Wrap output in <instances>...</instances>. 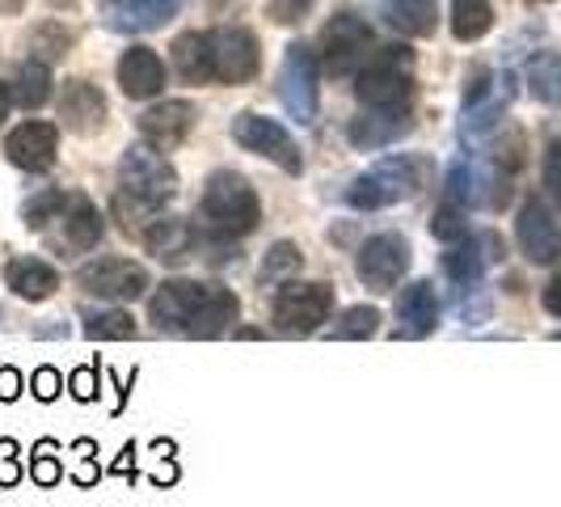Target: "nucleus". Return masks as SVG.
I'll use <instances>...</instances> for the list:
<instances>
[{
	"label": "nucleus",
	"instance_id": "obj_1",
	"mask_svg": "<svg viewBox=\"0 0 561 507\" xmlns=\"http://www.w3.org/2000/svg\"><path fill=\"white\" fill-rule=\"evenodd\" d=\"M148 313L169 335L216 338L228 330V322H237V296L228 288H220V283L165 280L152 292Z\"/></svg>",
	"mask_w": 561,
	"mask_h": 507
},
{
	"label": "nucleus",
	"instance_id": "obj_2",
	"mask_svg": "<svg viewBox=\"0 0 561 507\" xmlns=\"http://www.w3.org/2000/svg\"><path fill=\"white\" fill-rule=\"evenodd\" d=\"M198 216H203V228H207L216 241H232V237H250L253 228H257L262 203H257V191H253L241 173L220 169V173H211L207 187H203Z\"/></svg>",
	"mask_w": 561,
	"mask_h": 507
},
{
	"label": "nucleus",
	"instance_id": "obj_3",
	"mask_svg": "<svg viewBox=\"0 0 561 507\" xmlns=\"http://www.w3.org/2000/svg\"><path fill=\"white\" fill-rule=\"evenodd\" d=\"M355 98L364 102L367 111L410 114V102H414V52L401 47V43L380 47L355 72Z\"/></svg>",
	"mask_w": 561,
	"mask_h": 507
},
{
	"label": "nucleus",
	"instance_id": "obj_4",
	"mask_svg": "<svg viewBox=\"0 0 561 507\" xmlns=\"http://www.w3.org/2000/svg\"><path fill=\"white\" fill-rule=\"evenodd\" d=\"M422 178H426V166L414 161V157H389L376 169H367L364 178L351 182L346 191V203L355 212H376V207H389V203H401V199H414L422 191Z\"/></svg>",
	"mask_w": 561,
	"mask_h": 507
},
{
	"label": "nucleus",
	"instance_id": "obj_5",
	"mask_svg": "<svg viewBox=\"0 0 561 507\" xmlns=\"http://www.w3.org/2000/svg\"><path fill=\"white\" fill-rule=\"evenodd\" d=\"M118 182H123V195L144 203V207H165V199H173L178 191V173L169 166L165 157H161V148H152V144H131L127 153H123V161H118Z\"/></svg>",
	"mask_w": 561,
	"mask_h": 507
},
{
	"label": "nucleus",
	"instance_id": "obj_6",
	"mask_svg": "<svg viewBox=\"0 0 561 507\" xmlns=\"http://www.w3.org/2000/svg\"><path fill=\"white\" fill-rule=\"evenodd\" d=\"M334 313V288L330 283H283L271 317L283 335H312Z\"/></svg>",
	"mask_w": 561,
	"mask_h": 507
},
{
	"label": "nucleus",
	"instance_id": "obj_7",
	"mask_svg": "<svg viewBox=\"0 0 561 507\" xmlns=\"http://www.w3.org/2000/svg\"><path fill=\"white\" fill-rule=\"evenodd\" d=\"M321 59L312 47L305 43H291L283 52V68H279V102L287 106V114L296 123H312L317 119V106H321Z\"/></svg>",
	"mask_w": 561,
	"mask_h": 507
},
{
	"label": "nucleus",
	"instance_id": "obj_8",
	"mask_svg": "<svg viewBox=\"0 0 561 507\" xmlns=\"http://www.w3.org/2000/svg\"><path fill=\"white\" fill-rule=\"evenodd\" d=\"M376 34L359 13H337L321 34V64L330 77H355L376 56Z\"/></svg>",
	"mask_w": 561,
	"mask_h": 507
},
{
	"label": "nucleus",
	"instance_id": "obj_9",
	"mask_svg": "<svg viewBox=\"0 0 561 507\" xmlns=\"http://www.w3.org/2000/svg\"><path fill=\"white\" fill-rule=\"evenodd\" d=\"M232 140L241 144L245 153L253 157H266V161H275L283 173H300L305 169V157H300V144L287 136V127L275 123V119H266V114L257 111H241L232 119Z\"/></svg>",
	"mask_w": 561,
	"mask_h": 507
},
{
	"label": "nucleus",
	"instance_id": "obj_10",
	"mask_svg": "<svg viewBox=\"0 0 561 507\" xmlns=\"http://www.w3.org/2000/svg\"><path fill=\"white\" fill-rule=\"evenodd\" d=\"M410 241L401 233H376L367 237L359 258H355V275L371 288V292H393L401 275L410 271Z\"/></svg>",
	"mask_w": 561,
	"mask_h": 507
},
{
	"label": "nucleus",
	"instance_id": "obj_11",
	"mask_svg": "<svg viewBox=\"0 0 561 507\" xmlns=\"http://www.w3.org/2000/svg\"><path fill=\"white\" fill-rule=\"evenodd\" d=\"M77 283L89 296H102V301H136L148 292V271L131 258H98L77 271Z\"/></svg>",
	"mask_w": 561,
	"mask_h": 507
},
{
	"label": "nucleus",
	"instance_id": "obj_12",
	"mask_svg": "<svg viewBox=\"0 0 561 507\" xmlns=\"http://www.w3.org/2000/svg\"><path fill=\"white\" fill-rule=\"evenodd\" d=\"M211 56H216V81L220 84H245L262 68L257 34L245 26L211 30Z\"/></svg>",
	"mask_w": 561,
	"mask_h": 507
},
{
	"label": "nucleus",
	"instance_id": "obj_13",
	"mask_svg": "<svg viewBox=\"0 0 561 507\" xmlns=\"http://www.w3.org/2000/svg\"><path fill=\"white\" fill-rule=\"evenodd\" d=\"M4 153L9 161L26 173H47L56 166V153H59V127L56 123H43V119H26L22 127L9 132L4 140Z\"/></svg>",
	"mask_w": 561,
	"mask_h": 507
},
{
	"label": "nucleus",
	"instance_id": "obj_14",
	"mask_svg": "<svg viewBox=\"0 0 561 507\" xmlns=\"http://www.w3.org/2000/svg\"><path fill=\"white\" fill-rule=\"evenodd\" d=\"M195 119H198L195 102L169 98V102H157V106H148V111L140 114V136L152 144V148L169 153V148H178V144L191 136Z\"/></svg>",
	"mask_w": 561,
	"mask_h": 507
},
{
	"label": "nucleus",
	"instance_id": "obj_15",
	"mask_svg": "<svg viewBox=\"0 0 561 507\" xmlns=\"http://www.w3.org/2000/svg\"><path fill=\"white\" fill-rule=\"evenodd\" d=\"M515 237H519V250L528 254V262H553L561 254V228L540 199H528V203L519 207Z\"/></svg>",
	"mask_w": 561,
	"mask_h": 507
},
{
	"label": "nucleus",
	"instance_id": "obj_16",
	"mask_svg": "<svg viewBox=\"0 0 561 507\" xmlns=\"http://www.w3.org/2000/svg\"><path fill=\"white\" fill-rule=\"evenodd\" d=\"M182 0H102V18L118 34H144L161 30L169 18H178Z\"/></svg>",
	"mask_w": 561,
	"mask_h": 507
},
{
	"label": "nucleus",
	"instance_id": "obj_17",
	"mask_svg": "<svg viewBox=\"0 0 561 507\" xmlns=\"http://www.w3.org/2000/svg\"><path fill=\"white\" fill-rule=\"evenodd\" d=\"M59 119L77 136L102 132V123H106V98H102V89L89 81H68L64 93H59Z\"/></svg>",
	"mask_w": 561,
	"mask_h": 507
},
{
	"label": "nucleus",
	"instance_id": "obj_18",
	"mask_svg": "<svg viewBox=\"0 0 561 507\" xmlns=\"http://www.w3.org/2000/svg\"><path fill=\"white\" fill-rule=\"evenodd\" d=\"M118 89L131 102H148L165 89V64L152 47H127L118 59Z\"/></svg>",
	"mask_w": 561,
	"mask_h": 507
},
{
	"label": "nucleus",
	"instance_id": "obj_19",
	"mask_svg": "<svg viewBox=\"0 0 561 507\" xmlns=\"http://www.w3.org/2000/svg\"><path fill=\"white\" fill-rule=\"evenodd\" d=\"M397 338H426L439 326V296H435V283L414 280L410 288H401L397 296Z\"/></svg>",
	"mask_w": 561,
	"mask_h": 507
},
{
	"label": "nucleus",
	"instance_id": "obj_20",
	"mask_svg": "<svg viewBox=\"0 0 561 507\" xmlns=\"http://www.w3.org/2000/svg\"><path fill=\"white\" fill-rule=\"evenodd\" d=\"M173 72L186 84H211L216 81V56H211V30H186L169 47Z\"/></svg>",
	"mask_w": 561,
	"mask_h": 507
},
{
	"label": "nucleus",
	"instance_id": "obj_21",
	"mask_svg": "<svg viewBox=\"0 0 561 507\" xmlns=\"http://www.w3.org/2000/svg\"><path fill=\"white\" fill-rule=\"evenodd\" d=\"M140 241L157 254L161 262H178V258H186V254L198 246V233L186 225V221H178V216H161V212H157V216L144 225Z\"/></svg>",
	"mask_w": 561,
	"mask_h": 507
},
{
	"label": "nucleus",
	"instance_id": "obj_22",
	"mask_svg": "<svg viewBox=\"0 0 561 507\" xmlns=\"http://www.w3.org/2000/svg\"><path fill=\"white\" fill-rule=\"evenodd\" d=\"M410 127H414V123H410V114L364 111L359 119H351V127H346V140L355 144V148H364V153H376V148H385V144L401 140Z\"/></svg>",
	"mask_w": 561,
	"mask_h": 507
},
{
	"label": "nucleus",
	"instance_id": "obj_23",
	"mask_svg": "<svg viewBox=\"0 0 561 507\" xmlns=\"http://www.w3.org/2000/svg\"><path fill=\"white\" fill-rule=\"evenodd\" d=\"M4 288H13L22 301H47L59 288V271L43 258H13L4 267Z\"/></svg>",
	"mask_w": 561,
	"mask_h": 507
},
{
	"label": "nucleus",
	"instance_id": "obj_24",
	"mask_svg": "<svg viewBox=\"0 0 561 507\" xmlns=\"http://www.w3.org/2000/svg\"><path fill=\"white\" fill-rule=\"evenodd\" d=\"M380 13L405 38H431L439 26V0H380Z\"/></svg>",
	"mask_w": 561,
	"mask_h": 507
},
{
	"label": "nucleus",
	"instance_id": "obj_25",
	"mask_svg": "<svg viewBox=\"0 0 561 507\" xmlns=\"http://www.w3.org/2000/svg\"><path fill=\"white\" fill-rule=\"evenodd\" d=\"M102 233H106V221H102L98 203L84 195H68V203H64V241L72 250H93L102 241Z\"/></svg>",
	"mask_w": 561,
	"mask_h": 507
},
{
	"label": "nucleus",
	"instance_id": "obj_26",
	"mask_svg": "<svg viewBox=\"0 0 561 507\" xmlns=\"http://www.w3.org/2000/svg\"><path fill=\"white\" fill-rule=\"evenodd\" d=\"M444 275H448L460 292L478 288L481 275H485V254H481L478 237H460V241H451L448 254H444Z\"/></svg>",
	"mask_w": 561,
	"mask_h": 507
},
{
	"label": "nucleus",
	"instance_id": "obj_27",
	"mask_svg": "<svg viewBox=\"0 0 561 507\" xmlns=\"http://www.w3.org/2000/svg\"><path fill=\"white\" fill-rule=\"evenodd\" d=\"M524 81L540 106H561V56L558 52H536L524 68Z\"/></svg>",
	"mask_w": 561,
	"mask_h": 507
},
{
	"label": "nucleus",
	"instance_id": "obj_28",
	"mask_svg": "<svg viewBox=\"0 0 561 507\" xmlns=\"http://www.w3.org/2000/svg\"><path fill=\"white\" fill-rule=\"evenodd\" d=\"M494 30V9L490 0H451V34L460 43H478Z\"/></svg>",
	"mask_w": 561,
	"mask_h": 507
},
{
	"label": "nucleus",
	"instance_id": "obj_29",
	"mask_svg": "<svg viewBox=\"0 0 561 507\" xmlns=\"http://www.w3.org/2000/svg\"><path fill=\"white\" fill-rule=\"evenodd\" d=\"M47 98H51V64L47 59L22 64V72L13 81V102L26 111H38V106H47Z\"/></svg>",
	"mask_w": 561,
	"mask_h": 507
},
{
	"label": "nucleus",
	"instance_id": "obj_30",
	"mask_svg": "<svg viewBox=\"0 0 561 507\" xmlns=\"http://www.w3.org/2000/svg\"><path fill=\"white\" fill-rule=\"evenodd\" d=\"M84 335L89 338H136V317L123 309H84Z\"/></svg>",
	"mask_w": 561,
	"mask_h": 507
},
{
	"label": "nucleus",
	"instance_id": "obj_31",
	"mask_svg": "<svg viewBox=\"0 0 561 507\" xmlns=\"http://www.w3.org/2000/svg\"><path fill=\"white\" fill-rule=\"evenodd\" d=\"M300 267H305V254L296 250L291 241H275L271 254L262 258V271H257V275H262V283H279L283 275H291V271H300Z\"/></svg>",
	"mask_w": 561,
	"mask_h": 507
},
{
	"label": "nucleus",
	"instance_id": "obj_32",
	"mask_svg": "<svg viewBox=\"0 0 561 507\" xmlns=\"http://www.w3.org/2000/svg\"><path fill=\"white\" fill-rule=\"evenodd\" d=\"M431 233L444 241V246H451V241H460V237H469V221H465V207L460 203H451V199H444L439 207H435V216H431Z\"/></svg>",
	"mask_w": 561,
	"mask_h": 507
},
{
	"label": "nucleus",
	"instance_id": "obj_33",
	"mask_svg": "<svg viewBox=\"0 0 561 507\" xmlns=\"http://www.w3.org/2000/svg\"><path fill=\"white\" fill-rule=\"evenodd\" d=\"M376 330H380V309L371 305H351L334 322V338H371Z\"/></svg>",
	"mask_w": 561,
	"mask_h": 507
},
{
	"label": "nucleus",
	"instance_id": "obj_34",
	"mask_svg": "<svg viewBox=\"0 0 561 507\" xmlns=\"http://www.w3.org/2000/svg\"><path fill=\"white\" fill-rule=\"evenodd\" d=\"M64 191H38L34 199H26L22 203V221H26L30 228H43L47 221H56L59 212H64Z\"/></svg>",
	"mask_w": 561,
	"mask_h": 507
},
{
	"label": "nucleus",
	"instance_id": "obj_35",
	"mask_svg": "<svg viewBox=\"0 0 561 507\" xmlns=\"http://www.w3.org/2000/svg\"><path fill=\"white\" fill-rule=\"evenodd\" d=\"M317 0H266V18L275 26H300L305 18L312 13Z\"/></svg>",
	"mask_w": 561,
	"mask_h": 507
},
{
	"label": "nucleus",
	"instance_id": "obj_36",
	"mask_svg": "<svg viewBox=\"0 0 561 507\" xmlns=\"http://www.w3.org/2000/svg\"><path fill=\"white\" fill-rule=\"evenodd\" d=\"M540 178H545V191H549V199H553V207L561 212V140H549V148H545Z\"/></svg>",
	"mask_w": 561,
	"mask_h": 507
},
{
	"label": "nucleus",
	"instance_id": "obj_37",
	"mask_svg": "<svg viewBox=\"0 0 561 507\" xmlns=\"http://www.w3.org/2000/svg\"><path fill=\"white\" fill-rule=\"evenodd\" d=\"M51 449H56V444H38V457H34V465H30V478L38 482V486H56L59 474H64L59 461L51 457Z\"/></svg>",
	"mask_w": 561,
	"mask_h": 507
},
{
	"label": "nucleus",
	"instance_id": "obj_38",
	"mask_svg": "<svg viewBox=\"0 0 561 507\" xmlns=\"http://www.w3.org/2000/svg\"><path fill=\"white\" fill-rule=\"evenodd\" d=\"M34 394L43 397V402H51L59 394V372L56 368H38L34 372Z\"/></svg>",
	"mask_w": 561,
	"mask_h": 507
},
{
	"label": "nucleus",
	"instance_id": "obj_39",
	"mask_svg": "<svg viewBox=\"0 0 561 507\" xmlns=\"http://www.w3.org/2000/svg\"><path fill=\"white\" fill-rule=\"evenodd\" d=\"M540 305H545V313L561 317V275H553V280L545 283V292H540Z\"/></svg>",
	"mask_w": 561,
	"mask_h": 507
},
{
	"label": "nucleus",
	"instance_id": "obj_40",
	"mask_svg": "<svg viewBox=\"0 0 561 507\" xmlns=\"http://www.w3.org/2000/svg\"><path fill=\"white\" fill-rule=\"evenodd\" d=\"M18 394H22V376H18L13 368H0V397L13 402Z\"/></svg>",
	"mask_w": 561,
	"mask_h": 507
},
{
	"label": "nucleus",
	"instance_id": "obj_41",
	"mask_svg": "<svg viewBox=\"0 0 561 507\" xmlns=\"http://www.w3.org/2000/svg\"><path fill=\"white\" fill-rule=\"evenodd\" d=\"M72 394L81 397V402H89V397L98 394V390H93V368H81V372L72 376Z\"/></svg>",
	"mask_w": 561,
	"mask_h": 507
},
{
	"label": "nucleus",
	"instance_id": "obj_42",
	"mask_svg": "<svg viewBox=\"0 0 561 507\" xmlns=\"http://www.w3.org/2000/svg\"><path fill=\"white\" fill-rule=\"evenodd\" d=\"M9 106H13V84L0 81V123L9 119Z\"/></svg>",
	"mask_w": 561,
	"mask_h": 507
},
{
	"label": "nucleus",
	"instance_id": "obj_43",
	"mask_svg": "<svg viewBox=\"0 0 561 507\" xmlns=\"http://www.w3.org/2000/svg\"><path fill=\"white\" fill-rule=\"evenodd\" d=\"M26 0H0V13H18Z\"/></svg>",
	"mask_w": 561,
	"mask_h": 507
}]
</instances>
